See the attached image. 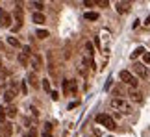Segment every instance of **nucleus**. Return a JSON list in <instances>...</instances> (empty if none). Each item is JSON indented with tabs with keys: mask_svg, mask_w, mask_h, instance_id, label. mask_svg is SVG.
<instances>
[{
	"mask_svg": "<svg viewBox=\"0 0 150 137\" xmlns=\"http://www.w3.org/2000/svg\"><path fill=\"white\" fill-rule=\"evenodd\" d=\"M111 107L117 111V115H130L132 113V106L122 98H113L111 100Z\"/></svg>",
	"mask_w": 150,
	"mask_h": 137,
	"instance_id": "f257e3e1",
	"label": "nucleus"
},
{
	"mask_svg": "<svg viewBox=\"0 0 150 137\" xmlns=\"http://www.w3.org/2000/svg\"><path fill=\"white\" fill-rule=\"evenodd\" d=\"M17 91H19V82H11L9 87L4 91V102H6V104H11V102L15 100Z\"/></svg>",
	"mask_w": 150,
	"mask_h": 137,
	"instance_id": "f03ea898",
	"label": "nucleus"
},
{
	"mask_svg": "<svg viewBox=\"0 0 150 137\" xmlns=\"http://www.w3.org/2000/svg\"><path fill=\"white\" fill-rule=\"evenodd\" d=\"M95 121L98 122V124H102L104 128H108V130H115L117 126H115V121L109 115H104V113H100V115H96L95 117Z\"/></svg>",
	"mask_w": 150,
	"mask_h": 137,
	"instance_id": "7ed1b4c3",
	"label": "nucleus"
},
{
	"mask_svg": "<svg viewBox=\"0 0 150 137\" xmlns=\"http://www.w3.org/2000/svg\"><path fill=\"white\" fill-rule=\"evenodd\" d=\"M120 80H122L126 85H130L132 89H135L137 85H139V80H137L132 72H128V71H122V72H120Z\"/></svg>",
	"mask_w": 150,
	"mask_h": 137,
	"instance_id": "20e7f679",
	"label": "nucleus"
},
{
	"mask_svg": "<svg viewBox=\"0 0 150 137\" xmlns=\"http://www.w3.org/2000/svg\"><path fill=\"white\" fill-rule=\"evenodd\" d=\"M0 26L2 28H9L11 26V15L6 9H0Z\"/></svg>",
	"mask_w": 150,
	"mask_h": 137,
	"instance_id": "39448f33",
	"label": "nucleus"
},
{
	"mask_svg": "<svg viewBox=\"0 0 150 137\" xmlns=\"http://www.w3.org/2000/svg\"><path fill=\"white\" fill-rule=\"evenodd\" d=\"M30 65L33 67V71H39V68L43 67L41 56H39V54H32V56H30Z\"/></svg>",
	"mask_w": 150,
	"mask_h": 137,
	"instance_id": "423d86ee",
	"label": "nucleus"
},
{
	"mask_svg": "<svg viewBox=\"0 0 150 137\" xmlns=\"http://www.w3.org/2000/svg\"><path fill=\"white\" fill-rule=\"evenodd\" d=\"M63 85H65V93H76V82L74 80H69Z\"/></svg>",
	"mask_w": 150,
	"mask_h": 137,
	"instance_id": "0eeeda50",
	"label": "nucleus"
},
{
	"mask_svg": "<svg viewBox=\"0 0 150 137\" xmlns=\"http://www.w3.org/2000/svg\"><path fill=\"white\" fill-rule=\"evenodd\" d=\"M134 72L137 74V76H143V78H145V74H146V68L143 67V63H135V65H134Z\"/></svg>",
	"mask_w": 150,
	"mask_h": 137,
	"instance_id": "6e6552de",
	"label": "nucleus"
},
{
	"mask_svg": "<svg viewBox=\"0 0 150 137\" xmlns=\"http://www.w3.org/2000/svg\"><path fill=\"white\" fill-rule=\"evenodd\" d=\"M128 96H130V98L134 100V102H141V100H143V95H141L137 89H132L130 93H128Z\"/></svg>",
	"mask_w": 150,
	"mask_h": 137,
	"instance_id": "1a4fd4ad",
	"label": "nucleus"
},
{
	"mask_svg": "<svg viewBox=\"0 0 150 137\" xmlns=\"http://www.w3.org/2000/svg\"><path fill=\"white\" fill-rule=\"evenodd\" d=\"M32 20L35 22V24H45V15L39 13V11H35V13L32 15Z\"/></svg>",
	"mask_w": 150,
	"mask_h": 137,
	"instance_id": "9d476101",
	"label": "nucleus"
},
{
	"mask_svg": "<svg viewBox=\"0 0 150 137\" xmlns=\"http://www.w3.org/2000/svg\"><path fill=\"white\" fill-rule=\"evenodd\" d=\"M117 11H119V13H126V11H130V2H117Z\"/></svg>",
	"mask_w": 150,
	"mask_h": 137,
	"instance_id": "9b49d317",
	"label": "nucleus"
},
{
	"mask_svg": "<svg viewBox=\"0 0 150 137\" xmlns=\"http://www.w3.org/2000/svg\"><path fill=\"white\" fill-rule=\"evenodd\" d=\"M28 83H30L32 87H39V80L35 76V72H30V74H28Z\"/></svg>",
	"mask_w": 150,
	"mask_h": 137,
	"instance_id": "f8f14e48",
	"label": "nucleus"
},
{
	"mask_svg": "<svg viewBox=\"0 0 150 137\" xmlns=\"http://www.w3.org/2000/svg\"><path fill=\"white\" fill-rule=\"evenodd\" d=\"M6 117H9V119L17 117V107L15 106H8V107H6Z\"/></svg>",
	"mask_w": 150,
	"mask_h": 137,
	"instance_id": "ddd939ff",
	"label": "nucleus"
},
{
	"mask_svg": "<svg viewBox=\"0 0 150 137\" xmlns=\"http://www.w3.org/2000/svg\"><path fill=\"white\" fill-rule=\"evenodd\" d=\"M83 19H87V20H98V13H95V11H85Z\"/></svg>",
	"mask_w": 150,
	"mask_h": 137,
	"instance_id": "4468645a",
	"label": "nucleus"
},
{
	"mask_svg": "<svg viewBox=\"0 0 150 137\" xmlns=\"http://www.w3.org/2000/svg\"><path fill=\"white\" fill-rule=\"evenodd\" d=\"M2 128H4V137H11V133H13V126L11 124H2Z\"/></svg>",
	"mask_w": 150,
	"mask_h": 137,
	"instance_id": "2eb2a0df",
	"label": "nucleus"
},
{
	"mask_svg": "<svg viewBox=\"0 0 150 137\" xmlns=\"http://www.w3.org/2000/svg\"><path fill=\"white\" fill-rule=\"evenodd\" d=\"M8 43L11 44V47H15V48H21V43H19L17 37H8Z\"/></svg>",
	"mask_w": 150,
	"mask_h": 137,
	"instance_id": "dca6fc26",
	"label": "nucleus"
},
{
	"mask_svg": "<svg viewBox=\"0 0 150 137\" xmlns=\"http://www.w3.org/2000/svg\"><path fill=\"white\" fill-rule=\"evenodd\" d=\"M145 52H146V50H145V48H143V47H137V48L134 50V52H132V58H134V59H135V58H137V56H141V54H145Z\"/></svg>",
	"mask_w": 150,
	"mask_h": 137,
	"instance_id": "f3484780",
	"label": "nucleus"
},
{
	"mask_svg": "<svg viewBox=\"0 0 150 137\" xmlns=\"http://www.w3.org/2000/svg\"><path fill=\"white\" fill-rule=\"evenodd\" d=\"M0 124H6V107L0 106Z\"/></svg>",
	"mask_w": 150,
	"mask_h": 137,
	"instance_id": "a211bd4d",
	"label": "nucleus"
},
{
	"mask_svg": "<svg viewBox=\"0 0 150 137\" xmlns=\"http://www.w3.org/2000/svg\"><path fill=\"white\" fill-rule=\"evenodd\" d=\"M43 89L47 91V93H52V87H50V82H48V78H45V80H43Z\"/></svg>",
	"mask_w": 150,
	"mask_h": 137,
	"instance_id": "6ab92c4d",
	"label": "nucleus"
},
{
	"mask_svg": "<svg viewBox=\"0 0 150 137\" xmlns=\"http://www.w3.org/2000/svg\"><path fill=\"white\" fill-rule=\"evenodd\" d=\"M35 35H37L39 39H47V37H48V32H47V30H37Z\"/></svg>",
	"mask_w": 150,
	"mask_h": 137,
	"instance_id": "aec40b11",
	"label": "nucleus"
},
{
	"mask_svg": "<svg viewBox=\"0 0 150 137\" xmlns=\"http://www.w3.org/2000/svg\"><path fill=\"white\" fill-rule=\"evenodd\" d=\"M19 61H21V63H22V65H28V56L21 52V54H19Z\"/></svg>",
	"mask_w": 150,
	"mask_h": 137,
	"instance_id": "412c9836",
	"label": "nucleus"
},
{
	"mask_svg": "<svg viewBox=\"0 0 150 137\" xmlns=\"http://www.w3.org/2000/svg\"><path fill=\"white\" fill-rule=\"evenodd\" d=\"M22 137H37V130L35 128H30V132H28L26 135H22Z\"/></svg>",
	"mask_w": 150,
	"mask_h": 137,
	"instance_id": "4be33fe9",
	"label": "nucleus"
},
{
	"mask_svg": "<svg viewBox=\"0 0 150 137\" xmlns=\"http://www.w3.org/2000/svg\"><path fill=\"white\" fill-rule=\"evenodd\" d=\"M4 91H6V78L2 76L0 78V93H4Z\"/></svg>",
	"mask_w": 150,
	"mask_h": 137,
	"instance_id": "5701e85b",
	"label": "nucleus"
},
{
	"mask_svg": "<svg viewBox=\"0 0 150 137\" xmlns=\"http://www.w3.org/2000/svg\"><path fill=\"white\" fill-rule=\"evenodd\" d=\"M143 61H145L146 65H150V52H145V54H143Z\"/></svg>",
	"mask_w": 150,
	"mask_h": 137,
	"instance_id": "b1692460",
	"label": "nucleus"
},
{
	"mask_svg": "<svg viewBox=\"0 0 150 137\" xmlns=\"http://www.w3.org/2000/svg\"><path fill=\"white\" fill-rule=\"evenodd\" d=\"M33 8H37V9H39V13H41V9L45 8V4H43V2H33Z\"/></svg>",
	"mask_w": 150,
	"mask_h": 137,
	"instance_id": "393cba45",
	"label": "nucleus"
},
{
	"mask_svg": "<svg viewBox=\"0 0 150 137\" xmlns=\"http://www.w3.org/2000/svg\"><path fill=\"white\" fill-rule=\"evenodd\" d=\"M96 2H95V0H85V2H83V6H87V8H91V6H95Z\"/></svg>",
	"mask_w": 150,
	"mask_h": 137,
	"instance_id": "a878e982",
	"label": "nucleus"
},
{
	"mask_svg": "<svg viewBox=\"0 0 150 137\" xmlns=\"http://www.w3.org/2000/svg\"><path fill=\"white\" fill-rule=\"evenodd\" d=\"M85 48H87V54H89V56H93V47H91V43L85 44Z\"/></svg>",
	"mask_w": 150,
	"mask_h": 137,
	"instance_id": "bb28decb",
	"label": "nucleus"
},
{
	"mask_svg": "<svg viewBox=\"0 0 150 137\" xmlns=\"http://www.w3.org/2000/svg\"><path fill=\"white\" fill-rule=\"evenodd\" d=\"M45 132H48V133L52 132V124L50 122H45Z\"/></svg>",
	"mask_w": 150,
	"mask_h": 137,
	"instance_id": "cd10ccee",
	"label": "nucleus"
},
{
	"mask_svg": "<svg viewBox=\"0 0 150 137\" xmlns=\"http://www.w3.org/2000/svg\"><path fill=\"white\" fill-rule=\"evenodd\" d=\"M21 91H22V95H26V91H28V87H26V82H22V83H21Z\"/></svg>",
	"mask_w": 150,
	"mask_h": 137,
	"instance_id": "c85d7f7f",
	"label": "nucleus"
},
{
	"mask_svg": "<svg viewBox=\"0 0 150 137\" xmlns=\"http://www.w3.org/2000/svg\"><path fill=\"white\" fill-rule=\"evenodd\" d=\"M96 4H100L102 8H108V6H109V2H108V0H100V2H96Z\"/></svg>",
	"mask_w": 150,
	"mask_h": 137,
	"instance_id": "c756f323",
	"label": "nucleus"
},
{
	"mask_svg": "<svg viewBox=\"0 0 150 137\" xmlns=\"http://www.w3.org/2000/svg\"><path fill=\"white\" fill-rule=\"evenodd\" d=\"M50 96H52V100H57V98H59V96H57V93H56V91H52V93H50Z\"/></svg>",
	"mask_w": 150,
	"mask_h": 137,
	"instance_id": "7c9ffc66",
	"label": "nucleus"
},
{
	"mask_svg": "<svg viewBox=\"0 0 150 137\" xmlns=\"http://www.w3.org/2000/svg\"><path fill=\"white\" fill-rule=\"evenodd\" d=\"M0 137H4V128H2V124H0Z\"/></svg>",
	"mask_w": 150,
	"mask_h": 137,
	"instance_id": "2f4dec72",
	"label": "nucleus"
},
{
	"mask_svg": "<svg viewBox=\"0 0 150 137\" xmlns=\"http://www.w3.org/2000/svg\"><path fill=\"white\" fill-rule=\"evenodd\" d=\"M43 137H52V133H48V132H43Z\"/></svg>",
	"mask_w": 150,
	"mask_h": 137,
	"instance_id": "473e14b6",
	"label": "nucleus"
},
{
	"mask_svg": "<svg viewBox=\"0 0 150 137\" xmlns=\"http://www.w3.org/2000/svg\"><path fill=\"white\" fill-rule=\"evenodd\" d=\"M2 48H4V43H2V41H0V50H2Z\"/></svg>",
	"mask_w": 150,
	"mask_h": 137,
	"instance_id": "72a5a7b5",
	"label": "nucleus"
},
{
	"mask_svg": "<svg viewBox=\"0 0 150 137\" xmlns=\"http://www.w3.org/2000/svg\"><path fill=\"white\" fill-rule=\"evenodd\" d=\"M145 24H150V17H148V19H146V22H145Z\"/></svg>",
	"mask_w": 150,
	"mask_h": 137,
	"instance_id": "f704fd0d",
	"label": "nucleus"
},
{
	"mask_svg": "<svg viewBox=\"0 0 150 137\" xmlns=\"http://www.w3.org/2000/svg\"><path fill=\"white\" fill-rule=\"evenodd\" d=\"M0 68H2V61H0Z\"/></svg>",
	"mask_w": 150,
	"mask_h": 137,
	"instance_id": "c9c22d12",
	"label": "nucleus"
}]
</instances>
